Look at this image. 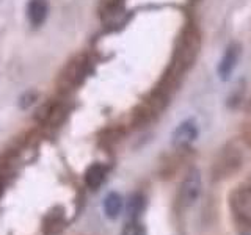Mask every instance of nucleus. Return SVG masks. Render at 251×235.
Segmentation results:
<instances>
[{"mask_svg": "<svg viewBox=\"0 0 251 235\" xmlns=\"http://www.w3.org/2000/svg\"><path fill=\"white\" fill-rule=\"evenodd\" d=\"M229 209L235 221L251 226V185L237 187L229 194Z\"/></svg>", "mask_w": 251, "mask_h": 235, "instance_id": "nucleus-1", "label": "nucleus"}, {"mask_svg": "<svg viewBox=\"0 0 251 235\" xmlns=\"http://www.w3.org/2000/svg\"><path fill=\"white\" fill-rule=\"evenodd\" d=\"M202 191V180H201V172L192 168L184 177L182 184L179 188V202L184 207H192L193 204L200 199Z\"/></svg>", "mask_w": 251, "mask_h": 235, "instance_id": "nucleus-2", "label": "nucleus"}, {"mask_svg": "<svg viewBox=\"0 0 251 235\" xmlns=\"http://www.w3.org/2000/svg\"><path fill=\"white\" fill-rule=\"evenodd\" d=\"M242 166V152L239 149H232L227 146L222 152V157L215 163V174L218 179H225L234 174Z\"/></svg>", "mask_w": 251, "mask_h": 235, "instance_id": "nucleus-3", "label": "nucleus"}, {"mask_svg": "<svg viewBox=\"0 0 251 235\" xmlns=\"http://www.w3.org/2000/svg\"><path fill=\"white\" fill-rule=\"evenodd\" d=\"M196 138H198V127H196V122L193 119H187V121L180 122L177 127L173 130L171 144L177 149H184V147L190 146Z\"/></svg>", "mask_w": 251, "mask_h": 235, "instance_id": "nucleus-4", "label": "nucleus"}, {"mask_svg": "<svg viewBox=\"0 0 251 235\" xmlns=\"http://www.w3.org/2000/svg\"><path fill=\"white\" fill-rule=\"evenodd\" d=\"M240 57V47L237 44H231L227 46V49L225 50L222 60H220V65H218V75L222 80H227L231 77L232 70L235 68Z\"/></svg>", "mask_w": 251, "mask_h": 235, "instance_id": "nucleus-5", "label": "nucleus"}, {"mask_svg": "<svg viewBox=\"0 0 251 235\" xmlns=\"http://www.w3.org/2000/svg\"><path fill=\"white\" fill-rule=\"evenodd\" d=\"M49 13V3L47 0H30L27 5V16L31 25L39 27L47 19Z\"/></svg>", "mask_w": 251, "mask_h": 235, "instance_id": "nucleus-6", "label": "nucleus"}, {"mask_svg": "<svg viewBox=\"0 0 251 235\" xmlns=\"http://www.w3.org/2000/svg\"><path fill=\"white\" fill-rule=\"evenodd\" d=\"M107 176V168L102 163H93L85 171V184L91 190H98V188L104 184Z\"/></svg>", "mask_w": 251, "mask_h": 235, "instance_id": "nucleus-7", "label": "nucleus"}, {"mask_svg": "<svg viewBox=\"0 0 251 235\" xmlns=\"http://www.w3.org/2000/svg\"><path fill=\"white\" fill-rule=\"evenodd\" d=\"M123 207H124V201H123V196L120 193L110 191L104 198V213L107 218L116 219L121 215Z\"/></svg>", "mask_w": 251, "mask_h": 235, "instance_id": "nucleus-8", "label": "nucleus"}, {"mask_svg": "<svg viewBox=\"0 0 251 235\" xmlns=\"http://www.w3.org/2000/svg\"><path fill=\"white\" fill-rule=\"evenodd\" d=\"M146 209V198L141 193H133L130 194V198L127 201V216H129V221H137V219L141 216V213L145 212Z\"/></svg>", "mask_w": 251, "mask_h": 235, "instance_id": "nucleus-9", "label": "nucleus"}, {"mask_svg": "<svg viewBox=\"0 0 251 235\" xmlns=\"http://www.w3.org/2000/svg\"><path fill=\"white\" fill-rule=\"evenodd\" d=\"M121 235H148V232H146V227L137 219V221H129L126 224Z\"/></svg>", "mask_w": 251, "mask_h": 235, "instance_id": "nucleus-10", "label": "nucleus"}, {"mask_svg": "<svg viewBox=\"0 0 251 235\" xmlns=\"http://www.w3.org/2000/svg\"><path fill=\"white\" fill-rule=\"evenodd\" d=\"M2 194H3V184L0 182V199H2Z\"/></svg>", "mask_w": 251, "mask_h": 235, "instance_id": "nucleus-11", "label": "nucleus"}, {"mask_svg": "<svg viewBox=\"0 0 251 235\" xmlns=\"http://www.w3.org/2000/svg\"><path fill=\"white\" fill-rule=\"evenodd\" d=\"M245 235H251V234H245Z\"/></svg>", "mask_w": 251, "mask_h": 235, "instance_id": "nucleus-12", "label": "nucleus"}]
</instances>
